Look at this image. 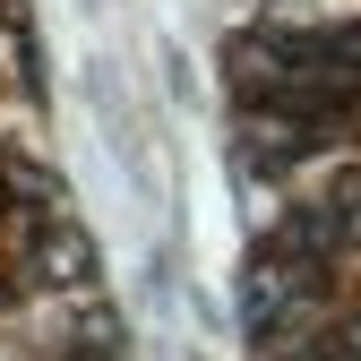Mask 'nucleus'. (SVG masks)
Here are the masks:
<instances>
[{
    "mask_svg": "<svg viewBox=\"0 0 361 361\" xmlns=\"http://www.w3.org/2000/svg\"><path fill=\"white\" fill-rule=\"evenodd\" d=\"M327 361H361V319H353V327H336V336H327Z\"/></svg>",
    "mask_w": 361,
    "mask_h": 361,
    "instance_id": "nucleus-1",
    "label": "nucleus"
}]
</instances>
